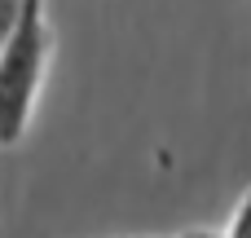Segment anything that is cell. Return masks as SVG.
Listing matches in <instances>:
<instances>
[{"instance_id": "1", "label": "cell", "mask_w": 251, "mask_h": 238, "mask_svg": "<svg viewBox=\"0 0 251 238\" xmlns=\"http://www.w3.org/2000/svg\"><path fill=\"white\" fill-rule=\"evenodd\" d=\"M49 53H53V31L44 0H22L18 26L0 49V146L22 141L49 71Z\"/></svg>"}, {"instance_id": "2", "label": "cell", "mask_w": 251, "mask_h": 238, "mask_svg": "<svg viewBox=\"0 0 251 238\" xmlns=\"http://www.w3.org/2000/svg\"><path fill=\"white\" fill-rule=\"evenodd\" d=\"M221 238H251V190L238 199V208H234V216H229Z\"/></svg>"}, {"instance_id": "3", "label": "cell", "mask_w": 251, "mask_h": 238, "mask_svg": "<svg viewBox=\"0 0 251 238\" xmlns=\"http://www.w3.org/2000/svg\"><path fill=\"white\" fill-rule=\"evenodd\" d=\"M18 13H22V0H0V49H4V40L13 35Z\"/></svg>"}, {"instance_id": "4", "label": "cell", "mask_w": 251, "mask_h": 238, "mask_svg": "<svg viewBox=\"0 0 251 238\" xmlns=\"http://www.w3.org/2000/svg\"><path fill=\"white\" fill-rule=\"evenodd\" d=\"M181 238H221V234H212V230H190V234H181Z\"/></svg>"}]
</instances>
